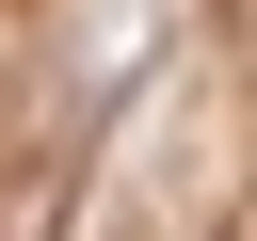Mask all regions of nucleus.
Returning <instances> with one entry per match:
<instances>
[{
    "mask_svg": "<svg viewBox=\"0 0 257 241\" xmlns=\"http://www.w3.org/2000/svg\"><path fill=\"white\" fill-rule=\"evenodd\" d=\"M193 32H241V16H177V0H48L32 48H16V96H32V129H80L96 96L161 80Z\"/></svg>",
    "mask_w": 257,
    "mask_h": 241,
    "instance_id": "1",
    "label": "nucleus"
}]
</instances>
